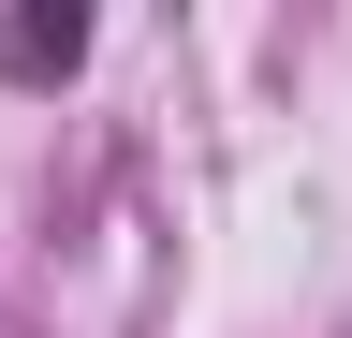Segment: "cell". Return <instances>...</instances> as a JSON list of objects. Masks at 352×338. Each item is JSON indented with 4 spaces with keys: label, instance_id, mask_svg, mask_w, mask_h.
Segmentation results:
<instances>
[{
    "label": "cell",
    "instance_id": "obj_1",
    "mask_svg": "<svg viewBox=\"0 0 352 338\" xmlns=\"http://www.w3.org/2000/svg\"><path fill=\"white\" fill-rule=\"evenodd\" d=\"M0 74H15V89H74L88 74V15L74 0H15V15H0Z\"/></svg>",
    "mask_w": 352,
    "mask_h": 338
}]
</instances>
